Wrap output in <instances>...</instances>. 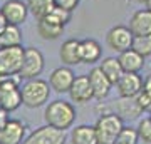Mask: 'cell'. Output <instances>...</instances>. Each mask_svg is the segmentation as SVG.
<instances>
[{"label": "cell", "mask_w": 151, "mask_h": 144, "mask_svg": "<svg viewBox=\"0 0 151 144\" xmlns=\"http://www.w3.org/2000/svg\"><path fill=\"white\" fill-rule=\"evenodd\" d=\"M138 138L145 144H151V117H145L138 123Z\"/></svg>", "instance_id": "28"}, {"label": "cell", "mask_w": 151, "mask_h": 144, "mask_svg": "<svg viewBox=\"0 0 151 144\" xmlns=\"http://www.w3.org/2000/svg\"><path fill=\"white\" fill-rule=\"evenodd\" d=\"M65 131L55 129L52 126H42L35 129L22 144H65Z\"/></svg>", "instance_id": "8"}, {"label": "cell", "mask_w": 151, "mask_h": 144, "mask_svg": "<svg viewBox=\"0 0 151 144\" xmlns=\"http://www.w3.org/2000/svg\"><path fill=\"white\" fill-rule=\"evenodd\" d=\"M111 107H113L114 114H118L121 119H129V121H133V119H138L143 114V111L138 106V102H136L134 97H119L118 101H113Z\"/></svg>", "instance_id": "15"}, {"label": "cell", "mask_w": 151, "mask_h": 144, "mask_svg": "<svg viewBox=\"0 0 151 144\" xmlns=\"http://www.w3.org/2000/svg\"><path fill=\"white\" fill-rule=\"evenodd\" d=\"M136 102H138V106L141 107V111H151V96L150 94H146L145 91H141L138 96L134 97Z\"/></svg>", "instance_id": "29"}, {"label": "cell", "mask_w": 151, "mask_h": 144, "mask_svg": "<svg viewBox=\"0 0 151 144\" xmlns=\"http://www.w3.org/2000/svg\"><path fill=\"white\" fill-rule=\"evenodd\" d=\"M103 49L101 44L94 39H82L79 40V57L81 64H96L101 60Z\"/></svg>", "instance_id": "16"}, {"label": "cell", "mask_w": 151, "mask_h": 144, "mask_svg": "<svg viewBox=\"0 0 151 144\" xmlns=\"http://www.w3.org/2000/svg\"><path fill=\"white\" fill-rule=\"evenodd\" d=\"M70 144H99L94 126L81 124L70 133Z\"/></svg>", "instance_id": "21"}, {"label": "cell", "mask_w": 151, "mask_h": 144, "mask_svg": "<svg viewBox=\"0 0 151 144\" xmlns=\"http://www.w3.org/2000/svg\"><path fill=\"white\" fill-rule=\"evenodd\" d=\"M136 2H139V4H146L148 0H136Z\"/></svg>", "instance_id": "35"}, {"label": "cell", "mask_w": 151, "mask_h": 144, "mask_svg": "<svg viewBox=\"0 0 151 144\" xmlns=\"http://www.w3.org/2000/svg\"><path fill=\"white\" fill-rule=\"evenodd\" d=\"M145 5H146V9H148V10L151 12V0H148V2H146Z\"/></svg>", "instance_id": "34"}, {"label": "cell", "mask_w": 151, "mask_h": 144, "mask_svg": "<svg viewBox=\"0 0 151 144\" xmlns=\"http://www.w3.org/2000/svg\"><path fill=\"white\" fill-rule=\"evenodd\" d=\"M7 27V20L4 19V15H2V12H0V34L4 32V29Z\"/></svg>", "instance_id": "33"}, {"label": "cell", "mask_w": 151, "mask_h": 144, "mask_svg": "<svg viewBox=\"0 0 151 144\" xmlns=\"http://www.w3.org/2000/svg\"><path fill=\"white\" fill-rule=\"evenodd\" d=\"M25 138V124L19 119H9L0 128V144H22Z\"/></svg>", "instance_id": "10"}, {"label": "cell", "mask_w": 151, "mask_h": 144, "mask_svg": "<svg viewBox=\"0 0 151 144\" xmlns=\"http://www.w3.org/2000/svg\"><path fill=\"white\" fill-rule=\"evenodd\" d=\"M55 2V7H60V9H65V10H74L76 7L79 5L81 0H54Z\"/></svg>", "instance_id": "30"}, {"label": "cell", "mask_w": 151, "mask_h": 144, "mask_svg": "<svg viewBox=\"0 0 151 144\" xmlns=\"http://www.w3.org/2000/svg\"><path fill=\"white\" fill-rule=\"evenodd\" d=\"M7 121H9V112L4 111V109L0 107V128H2V126H4Z\"/></svg>", "instance_id": "32"}, {"label": "cell", "mask_w": 151, "mask_h": 144, "mask_svg": "<svg viewBox=\"0 0 151 144\" xmlns=\"http://www.w3.org/2000/svg\"><path fill=\"white\" fill-rule=\"evenodd\" d=\"M35 29H37V34L40 35V39H44V40H55V39H59L64 34L65 27L49 20L47 17H44V19H39L37 20Z\"/></svg>", "instance_id": "20"}, {"label": "cell", "mask_w": 151, "mask_h": 144, "mask_svg": "<svg viewBox=\"0 0 151 144\" xmlns=\"http://www.w3.org/2000/svg\"><path fill=\"white\" fill-rule=\"evenodd\" d=\"M143 91L151 96V74H148L146 75V79L143 80Z\"/></svg>", "instance_id": "31"}, {"label": "cell", "mask_w": 151, "mask_h": 144, "mask_svg": "<svg viewBox=\"0 0 151 144\" xmlns=\"http://www.w3.org/2000/svg\"><path fill=\"white\" fill-rule=\"evenodd\" d=\"M123 128H124L123 119L119 117L118 114H114V112L103 114L94 124L99 144H114Z\"/></svg>", "instance_id": "4"}, {"label": "cell", "mask_w": 151, "mask_h": 144, "mask_svg": "<svg viewBox=\"0 0 151 144\" xmlns=\"http://www.w3.org/2000/svg\"><path fill=\"white\" fill-rule=\"evenodd\" d=\"M99 69L104 72V75L111 80L113 85H116V82L119 80V77L124 74V70H123V67H121V64H119L118 57H106V59H103Z\"/></svg>", "instance_id": "22"}, {"label": "cell", "mask_w": 151, "mask_h": 144, "mask_svg": "<svg viewBox=\"0 0 151 144\" xmlns=\"http://www.w3.org/2000/svg\"><path fill=\"white\" fill-rule=\"evenodd\" d=\"M44 65H45V60H44L42 52L35 47H25L24 49V59H22V67L19 70V75L24 80L35 79V77H39L42 74Z\"/></svg>", "instance_id": "5"}, {"label": "cell", "mask_w": 151, "mask_h": 144, "mask_svg": "<svg viewBox=\"0 0 151 144\" xmlns=\"http://www.w3.org/2000/svg\"><path fill=\"white\" fill-rule=\"evenodd\" d=\"M139 138H138V131L134 128H126L124 126L121 129V133H119L118 139H116V143L114 144H138Z\"/></svg>", "instance_id": "27"}, {"label": "cell", "mask_w": 151, "mask_h": 144, "mask_svg": "<svg viewBox=\"0 0 151 144\" xmlns=\"http://www.w3.org/2000/svg\"><path fill=\"white\" fill-rule=\"evenodd\" d=\"M19 74L0 77V107L7 112H14L22 106V92Z\"/></svg>", "instance_id": "3"}, {"label": "cell", "mask_w": 151, "mask_h": 144, "mask_svg": "<svg viewBox=\"0 0 151 144\" xmlns=\"http://www.w3.org/2000/svg\"><path fill=\"white\" fill-rule=\"evenodd\" d=\"M76 117H77L76 107L64 99H55V101L49 102V106L45 107V112H44V119H45L47 126H52L60 131L69 129L74 124Z\"/></svg>", "instance_id": "1"}, {"label": "cell", "mask_w": 151, "mask_h": 144, "mask_svg": "<svg viewBox=\"0 0 151 144\" xmlns=\"http://www.w3.org/2000/svg\"><path fill=\"white\" fill-rule=\"evenodd\" d=\"M69 96H70V101L76 102V104H86V102L94 99V92H92L87 74L76 77L69 89Z\"/></svg>", "instance_id": "12"}, {"label": "cell", "mask_w": 151, "mask_h": 144, "mask_svg": "<svg viewBox=\"0 0 151 144\" xmlns=\"http://www.w3.org/2000/svg\"><path fill=\"white\" fill-rule=\"evenodd\" d=\"M133 49L136 52H139L143 57H150L151 55V34L148 35H141V37H134L133 42Z\"/></svg>", "instance_id": "26"}, {"label": "cell", "mask_w": 151, "mask_h": 144, "mask_svg": "<svg viewBox=\"0 0 151 144\" xmlns=\"http://www.w3.org/2000/svg\"><path fill=\"white\" fill-rule=\"evenodd\" d=\"M133 42H134V35L129 30V27H126V25H114L106 34V44L116 54H121L124 50L131 49Z\"/></svg>", "instance_id": "7"}, {"label": "cell", "mask_w": 151, "mask_h": 144, "mask_svg": "<svg viewBox=\"0 0 151 144\" xmlns=\"http://www.w3.org/2000/svg\"><path fill=\"white\" fill-rule=\"evenodd\" d=\"M60 62L67 67L76 64H81V57H79V40L77 39H69L60 45L59 50Z\"/></svg>", "instance_id": "19"}, {"label": "cell", "mask_w": 151, "mask_h": 144, "mask_svg": "<svg viewBox=\"0 0 151 144\" xmlns=\"http://www.w3.org/2000/svg\"><path fill=\"white\" fill-rule=\"evenodd\" d=\"M29 14H32L35 19H44L45 15H49V12L55 7L54 0H27Z\"/></svg>", "instance_id": "24"}, {"label": "cell", "mask_w": 151, "mask_h": 144, "mask_svg": "<svg viewBox=\"0 0 151 144\" xmlns=\"http://www.w3.org/2000/svg\"><path fill=\"white\" fill-rule=\"evenodd\" d=\"M87 77H89L92 92H94V99H97V101L106 99V97L109 96V92H111L113 84H111V80L104 75L103 70L99 69V67H92V69L89 70Z\"/></svg>", "instance_id": "14"}, {"label": "cell", "mask_w": 151, "mask_h": 144, "mask_svg": "<svg viewBox=\"0 0 151 144\" xmlns=\"http://www.w3.org/2000/svg\"><path fill=\"white\" fill-rule=\"evenodd\" d=\"M0 12H2L4 19L7 20V24L19 25V27L27 20L29 17V7L22 0H7V2L2 4Z\"/></svg>", "instance_id": "9"}, {"label": "cell", "mask_w": 151, "mask_h": 144, "mask_svg": "<svg viewBox=\"0 0 151 144\" xmlns=\"http://www.w3.org/2000/svg\"><path fill=\"white\" fill-rule=\"evenodd\" d=\"M118 60H119V64H121L124 72H136L138 74L145 67V57L139 52H136L133 47L119 54Z\"/></svg>", "instance_id": "18"}, {"label": "cell", "mask_w": 151, "mask_h": 144, "mask_svg": "<svg viewBox=\"0 0 151 144\" xmlns=\"http://www.w3.org/2000/svg\"><path fill=\"white\" fill-rule=\"evenodd\" d=\"M22 92V104L25 107L35 109V107L44 106L50 97V85L47 80L44 79H29L25 80V84L20 85Z\"/></svg>", "instance_id": "2"}, {"label": "cell", "mask_w": 151, "mask_h": 144, "mask_svg": "<svg viewBox=\"0 0 151 144\" xmlns=\"http://www.w3.org/2000/svg\"><path fill=\"white\" fill-rule=\"evenodd\" d=\"M129 30L134 37L151 34V12L148 9L136 10L129 19Z\"/></svg>", "instance_id": "17"}, {"label": "cell", "mask_w": 151, "mask_h": 144, "mask_svg": "<svg viewBox=\"0 0 151 144\" xmlns=\"http://www.w3.org/2000/svg\"><path fill=\"white\" fill-rule=\"evenodd\" d=\"M121 97H136L143 91V79L136 72H124L116 82Z\"/></svg>", "instance_id": "13"}, {"label": "cell", "mask_w": 151, "mask_h": 144, "mask_svg": "<svg viewBox=\"0 0 151 144\" xmlns=\"http://www.w3.org/2000/svg\"><path fill=\"white\" fill-rule=\"evenodd\" d=\"M74 79H76L74 72L67 65H62V67H57V69L52 70V74L49 77V85L57 94H65V92H69Z\"/></svg>", "instance_id": "11"}, {"label": "cell", "mask_w": 151, "mask_h": 144, "mask_svg": "<svg viewBox=\"0 0 151 144\" xmlns=\"http://www.w3.org/2000/svg\"><path fill=\"white\" fill-rule=\"evenodd\" d=\"M22 45V30L19 25L7 24L4 32L0 34V47H15Z\"/></svg>", "instance_id": "23"}, {"label": "cell", "mask_w": 151, "mask_h": 144, "mask_svg": "<svg viewBox=\"0 0 151 144\" xmlns=\"http://www.w3.org/2000/svg\"><path fill=\"white\" fill-rule=\"evenodd\" d=\"M24 59V47H0V77L19 74Z\"/></svg>", "instance_id": "6"}, {"label": "cell", "mask_w": 151, "mask_h": 144, "mask_svg": "<svg viewBox=\"0 0 151 144\" xmlns=\"http://www.w3.org/2000/svg\"><path fill=\"white\" fill-rule=\"evenodd\" d=\"M49 20L55 22V24H60V25H67L70 22V17H72V12L65 10V9H60V7H54L52 10L49 12V15H45Z\"/></svg>", "instance_id": "25"}]
</instances>
